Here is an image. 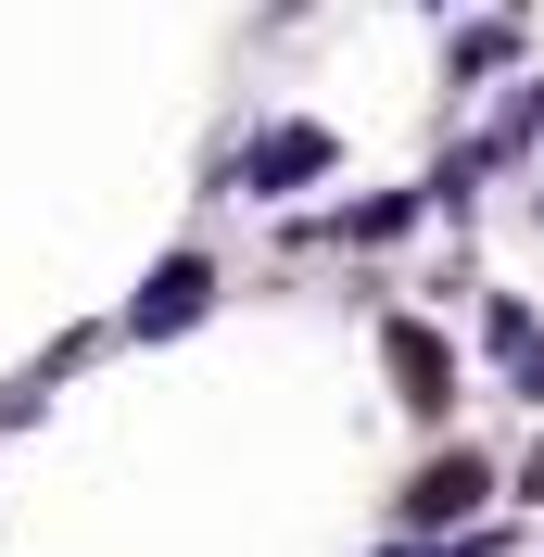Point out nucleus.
Here are the masks:
<instances>
[{
    "label": "nucleus",
    "instance_id": "3",
    "mask_svg": "<svg viewBox=\"0 0 544 557\" xmlns=\"http://www.w3.org/2000/svg\"><path fill=\"white\" fill-rule=\"evenodd\" d=\"M305 177H330V127H267L254 152H240V177H228V190L279 203V190H305Z\"/></svg>",
    "mask_w": 544,
    "mask_h": 557
},
{
    "label": "nucleus",
    "instance_id": "2",
    "mask_svg": "<svg viewBox=\"0 0 544 557\" xmlns=\"http://www.w3.org/2000/svg\"><path fill=\"white\" fill-rule=\"evenodd\" d=\"M481 494H494V469H481V456H431L393 507H406V532H456V520H481Z\"/></svg>",
    "mask_w": 544,
    "mask_h": 557
},
{
    "label": "nucleus",
    "instance_id": "5",
    "mask_svg": "<svg viewBox=\"0 0 544 557\" xmlns=\"http://www.w3.org/2000/svg\"><path fill=\"white\" fill-rule=\"evenodd\" d=\"M494 368L519 381V406H544V317L532 305H494Z\"/></svg>",
    "mask_w": 544,
    "mask_h": 557
},
{
    "label": "nucleus",
    "instance_id": "4",
    "mask_svg": "<svg viewBox=\"0 0 544 557\" xmlns=\"http://www.w3.org/2000/svg\"><path fill=\"white\" fill-rule=\"evenodd\" d=\"M380 355H393V393H406L418 418H443V406H456V355H443V330L393 317V330H380Z\"/></svg>",
    "mask_w": 544,
    "mask_h": 557
},
{
    "label": "nucleus",
    "instance_id": "6",
    "mask_svg": "<svg viewBox=\"0 0 544 557\" xmlns=\"http://www.w3.org/2000/svg\"><path fill=\"white\" fill-rule=\"evenodd\" d=\"M418 203L431 190H380V203H355V215H330L317 242H393V228H418Z\"/></svg>",
    "mask_w": 544,
    "mask_h": 557
},
{
    "label": "nucleus",
    "instance_id": "1",
    "mask_svg": "<svg viewBox=\"0 0 544 557\" xmlns=\"http://www.w3.org/2000/svg\"><path fill=\"white\" fill-rule=\"evenodd\" d=\"M215 305V253H165V267L139 278V305H127V330L139 343H165V330H190V317Z\"/></svg>",
    "mask_w": 544,
    "mask_h": 557
},
{
    "label": "nucleus",
    "instance_id": "8",
    "mask_svg": "<svg viewBox=\"0 0 544 557\" xmlns=\"http://www.w3.org/2000/svg\"><path fill=\"white\" fill-rule=\"evenodd\" d=\"M507 51H519L507 26H469V38H456V76H494V64H507Z\"/></svg>",
    "mask_w": 544,
    "mask_h": 557
},
{
    "label": "nucleus",
    "instance_id": "7",
    "mask_svg": "<svg viewBox=\"0 0 544 557\" xmlns=\"http://www.w3.org/2000/svg\"><path fill=\"white\" fill-rule=\"evenodd\" d=\"M481 139H494V152H532V139H544V76H519V102L494 114V127H481Z\"/></svg>",
    "mask_w": 544,
    "mask_h": 557
},
{
    "label": "nucleus",
    "instance_id": "9",
    "mask_svg": "<svg viewBox=\"0 0 544 557\" xmlns=\"http://www.w3.org/2000/svg\"><path fill=\"white\" fill-rule=\"evenodd\" d=\"M519 494H544V444H532V469H519Z\"/></svg>",
    "mask_w": 544,
    "mask_h": 557
}]
</instances>
